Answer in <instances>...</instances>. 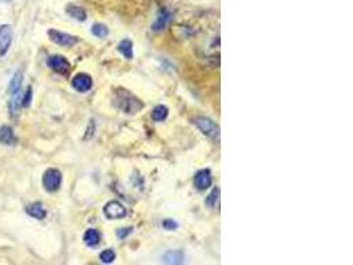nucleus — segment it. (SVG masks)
I'll use <instances>...</instances> for the list:
<instances>
[{"label": "nucleus", "instance_id": "f257e3e1", "mask_svg": "<svg viewBox=\"0 0 353 265\" xmlns=\"http://www.w3.org/2000/svg\"><path fill=\"white\" fill-rule=\"evenodd\" d=\"M23 72L17 70L12 76L8 85V94H10V101H8V109H10V116H16L22 109V98H23Z\"/></svg>", "mask_w": 353, "mask_h": 265}, {"label": "nucleus", "instance_id": "20e7f679", "mask_svg": "<svg viewBox=\"0 0 353 265\" xmlns=\"http://www.w3.org/2000/svg\"><path fill=\"white\" fill-rule=\"evenodd\" d=\"M50 41H53L54 44L61 45V47H73L79 43V39L73 35H69L66 32L57 31V29H49L48 31Z\"/></svg>", "mask_w": 353, "mask_h": 265}, {"label": "nucleus", "instance_id": "aec40b11", "mask_svg": "<svg viewBox=\"0 0 353 265\" xmlns=\"http://www.w3.org/2000/svg\"><path fill=\"white\" fill-rule=\"evenodd\" d=\"M91 33H93L95 37L103 39L109 35V29H107L106 26H103V24H94V26L91 27Z\"/></svg>", "mask_w": 353, "mask_h": 265}, {"label": "nucleus", "instance_id": "0eeeda50", "mask_svg": "<svg viewBox=\"0 0 353 265\" xmlns=\"http://www.w3.org/2000/svg\"><path fill=\"white\" fill-rule=\"evenodd\" d=\"M103 214L109 219H123L127 215V210L118 200H111L103 207Z\"/></svg>", "mask_w": 353, "mask_h": 265}, {"label": "nucleus", "instance_id": "2eb2a0df", "mask_svg": "<svg viewBox=\"0 0 353 265\" xmlns=\"http://www.w3.org/2000/svg\"><path fill=\"white\" fill-rule=\"evenodd\" d=\"M169 20H171V13L167 12L166 10L160 11V13L158 15L156 20H155V23H153L152 29L153 31H162L163 28H166Z\"/></svg>", "mask_w": 353, "mask_h": 265}, {"label": "nucleus", "instance_id": "f8f14e48", "mask_svg": "<svg viewBox=\"0 0 353 265\" xmlns=\"http://www.w3.org/2000/svg\"><path fill=\"white\" fill-rule=\"evenodd\" d=\"M25 212L27 215H29L31 218L37 219V220H43V219L47 218V210L44 209V205L38 202H34L32 204H28L25 207Z\"/></svg>", "mask_w": 353, "mask_h": 265}, {"label": "nucleus", "instance_id": "4468645a", "mask_svg": "<svg viewBox=\"0 0 353 265\" xmlns=\"http://www.w3.org/2000/svg\"><path fill=\"white\" fill-rule=\"evenodd\" d=\"M101 241V235L97 230H88L84 234V243L88 247H97Z\"/></svg>", "mask_w": 353, "mask_h": 265}, {"label": "nucleus", "instance_id": "ddd939ff", "mask_svg": "<svg viewBox=\"0 0 353 265\" xmlns=\"http://www.w3.org/2000/svg\"><path fill=\"white\" fill-rule=\"evenodd\" d=\"M65 11L70 17L79 20V22H85V20L88 19V13H86V11H85L84 8H81V7L74 6V4H69V6L66 7Z\"/></svg>", "mask_w": 353, "mask_h": 265}, {"label": "nucleus", "instance_id": "5701e85b", "mask_svg": "<svg viewBox=\"0 0 353 265\" xmlns=\"http://www.w3.org/2000/svg\"><path fill=\"white\" fill-rule=\"evenodd\" d=\"M162 225H163V228H166L167 231H173L178 228V223L172 220V219H166V220H163Z\"/></svg>", "mask_w": 353, "mask_h": 265}, {"label": "nucleus", "instance_id": "423d86ee", "mask_svg": "<svg viewBox=\"0 0 353 265\" xmlns=\"http://www.w3.org/2000/svg\"><path fill=\"white\" fill-rule=\"evenodd\" d=\"M47 65L49 69H52L56 73H60V74H68L70 72V64H69V61L64 56H60V54L50 56L47 61Z\"/></svg>", "mask_w": 353, "mask_h": 265}, {"label": "nucleus", "instance_id": "9d476101", "mask_svg": "<svg viewBox=\"0 0 353 265\" xmlns=\"http://www.w3.org/2000/svg\"><path fill=\"white\" fill-rule=\"evenodd\" d=\"M193 183L194 187L200 191H204V190L209 188L212 186V175H210L209 170H200L197 171L196 175L193 178Z\"/></svg>", "mask_w": 353, "mask_h": 265}, {"label": "nucleus", "instance_id": "393cba45", "mask_svg": "<svg viewBox=\"0 0 353 265\" xmlns=\"http://www.w3.org/2000/svg\"><path fill=\"white\" fill-rule=\"evenodd\" d=\"M0 2H2V3H4V4H8V3H11L12 0H0Z\"/></svg>", "mask_w": 353, "mask_h": 265}, {"label": "nucleus", "instance_id": "9b49d317", "mask_svg": "<svg viewBox=\"0 0 353 265\" xmlns=\"http://www.w3.org/2000/svg\"><path fill=\"white\" fill-rule=\"evenodd\" d=\"M17 142V137L15 131L8 125H3L0 127V143L4 146H13Z\"/></svg>", "mask_w": 353, "mask_h": 265}, {"label": "nucleus", "instance_id": "39448f33", "mask_svg": "<svg viewBox=\"0 0 353 265\" xmlns=\"http://www.w3.org/2000/svg\"><path fill=\"white\" fill-rule=\"evenodd\" d=\"M194 125H196L205 136L210 137V138H219L220 129L216 123L212 120L206 117H196L194 118Z\"/></svg>", "mask_w": 353, "mask_h": 265}, {"label": "nucleus", "instance_id": "6ab92c4d", "mask_svg": "<svg viewBox=\"0 0 353 265\" xmlns=\"http://www.w3.org/2000/svg\"><path fill=\"white\" fill-rule=\"evenodd\" d=\"M206 204L209 205L210 209H216L217 205H219V202H220V188H214L212 191V193L208 195V198H206Z\"/></svg>", "mask_w": 353, "mask_h": 265}, {"label": "nucleus", "instance_id": "6e6552de", "mask_svg": "<svg viewBox=\"0 0 353 265\" xmlns=\"http://www.w3.org/2000/svg\"><path fill=\"white\" fill-rule=\"evenodd\" d=\"M13 32L11 26L8 24H3L0 26V57L6 56L10 51L11 44H12Z\"/></svg>", "mask_w": 353, "mask_h": 265}, {"label": "nucleus", "instance_id": "dca6fc26", "mask_svg": "<svg viewBox=\"0 0 353 265\" xmlns=\"http://www.w3.org/2000/svg\"><path fill=\"white\" fill-rule=\"evenodd\" d=\"M163 259L168 264H180L184 261V253L182 251H169L163 256Z\"/></svg>", "mask_w": 353, "mask_h": 265}, {"label": "nucleus", "instance_id": "7ed1b4c3", "mask_svg": "<svg viewBox=\"0 0 353 265\" xmlns=\"http://www.w3.org/2000/svg\"><path fill=\"white\" fill-rule=\"evenodd\" d=\"M63 183V175L61 171L57 168H48L43 175V186L48 193H56Z\"/></svg>", "mask_w": 353, "mask_h": 265}, {"label": "nucleus", "instance_id": "b1692460", "mask_svg": "<svg viewBox=\"0 0 353 265\" xmlns=\"http://www.w3.org/2000/svg\"><path fill=\"white\" fill-rule=\"evenodd\" d=\"M131 232H132V228L131 227L121 228V230L116 231V236H118L119 239H126V237H127L128 235L131 234Z\"/></svg>", "mask_w": 353, "mask_h": 265}, {"label": "nucleus", "instance_id": "a211bd4d", "mask_svg": "<svg viewBox=\"0 0 353 265\" xmlns=\"http://www.w3.org/2000/svg\"><path fill=\"white\" fill-rule=\"evenodd\" d=\"M118 51L123 54V56L127 59V60H131L132 59V43L130 40H123L119 43Z\"/></svg>", "mask_w": 353, "mask_h": 265}, {"label": "nucleus", "instance_id": "f03ea898", "mask_svg": "<svg viewBox=\"0 0 353 265\" xmlns=\"http://www.w3.org/2000/svg\"><path fill=\"white\" fill-rule=\"evenodd\" d=\"M114 104H115V106L118 107L119 110L126 114L138 113V111L143 109V104L136 97H134L131 93L126 92L123 89L116 92Z\"/></svg>", "mask_w": 353, "mask_h": 265}, {"label": "nucleus", "instance_id": "f3484780", "mask_svg": "<svg viewBox=\"0 0 353 265\" xmlns=\"http://www.w3.org/2000/svg\"><path fill=\"white\" fill-rule=\"evenodd\" d=\"M151 117H152V120L155 122H162V121H164L168 117V109L166 106H163V105H158L152 110Z\"/></svg>", "mask_w": 353, "mask_h": 265}, {"label": "nucleus", "instance_id": "1a4fd4ad", "mask_svg": "<svg viewBox=\"0 0 353 265\" xmlns=\"http://www.w3.org/2000/svg\"><path fill=\"white\" fill-rule=\"evenodd\" d=\"M72 86L80 93L89 92L93 86V80L86 73H79L72 80Z\"/></svg>", "mask_w": 353, "mask_h": 265}, {"label": "nucleus", "instance_id": "412c9836", "mask_svg": "<svg viewBox=\"0 0 353 265\" xmlns=\"http://www.w3.org/2000/svg\"><path fill=\"white\" fill-rule=\"evenodd\" d=\"M100 259L103 264H110V262H113L114 260H115V253H114V251H111V250L103 251V252L101 253Z\"/></svg>", "mask_w": 353, "mask_h": 265}, {"label": "nucleus", "instance_id": "4be33fe9", "mask_svg": "<svg viewBox=\"0 0 353 265\" xmlns=\"http://www.w3.org/2000/svg\"><path fill=\"white\" fill-rule=\"evenodd\" d=\"M32 97H33V92H32L31 86H28V89H27L24 94H23L22 106L23 107H28L29 105L32 104Z\"/></svg>", "mask_w": 353, "mask_h": 265}]
</instances>
